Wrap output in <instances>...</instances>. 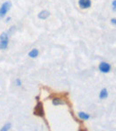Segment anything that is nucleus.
<instances>
[{"label": "nucleus", "mask_w": 116, "mask_h": 131, "mask_svg": "<svg viewBox=\"0 0 116 131\" xmlns=\"http://www.w3.org/2000/svg\"><path fill=\"white\" fill-rule=\"evenodd\" d=\"M11 7H12V3L10 1H6L1 5L0 7V19L4 18L6 15L7 13L10 11Z\"/></svg>", "instance_id": "obj_1"}, {"label": "nucleus", "mask_w": 116, "mask_h": 131, "mask_svg": "<svg viewBox=\"0 0 116 131\" xmlns=\"http://www.w3.org/2000/svg\"><path fill=\"white\" fill-rule=\"evenodd\" d=\"M34 114L37 116H39V117H44V109H43V104L41 102H38L37 104L36 107H35L34 110Z\"/></svg>", "instance_id": "obj_2"}, {"label": "nucleus", "mask_w": 116, "mask_h": 131, "mask_svg": "<svg viewBox=\"0 0 116 131\" xmlns=\"http://www.w3.org/2000/svg\"><path fill=\"white\" fill-rule=\"evenodd\" d=\"M98 68H99V71H100L101 72H103V73H107V72H109V71H111V65H110L109 63H107V62H100Z\"/></svg>", "instance_id": "obj_3"}, {"label": "nucleus", "mask_w": 116, "mask_h": 131, "mask_svg": "<svg viewBox=\"0 0 116 131\" xmlns=\"http://www.w3.org/2000/svg\"><path fill=\"white\" fill-rule=\"evenodd\" d=\"M79 5L81 9H88L91 6V0H79Z\"/></svg>", "instance_id": "obj_4"}, {"label": "nucleus", "mask_w": 116, "mask_h": 131, "mask_svg": "<svg viewBox=\"0 0 116 131\" xmlns=\"http://www.w3.org/2000/svg\"><path fill=\"white\" fill-rule=\"evenodd\" d=\"M49 15H50V13H49L48 11H47V10H44V11H41V12L38 14V19L46 20V19H47V18L49 17Z\"/></svg>", "instance_id": "obj_5"}, {"label": "nucleus", "mask_w": 116, "mask_h": 131, "mask_svg": "<svg viewBox=\"0 0 116 131\" xmlns=\"http://www.w3.org/2000/svg\"><path fill=\"white\" fill-rule=\"evenodd\" d=\"M78 116H79V117H80L81 119H83V121H88V119L90 118L89 114L85 113V112H79V113H78Z\"/></svg>", "instance_id": "obj_6"}, {"label": "nucleus", "mask_w": 116, "mask_h": 131, "mask_svg": "<svg viewBox=\"0 0 116 131\" xmlns=\"http://www.w3.org/2000/svg\"><path fill=\"white\" fill-rule=\"evenodd\" d=\"M108 96V92L106 88H103L100 91V94H99V98L100 99H106V97Z\"/></svg>", "instance_id": "obj_7"}, {"label": "nucleus", "mask_w": 116, "mask_h": 131, "mask_svg": "<svg viewBox=\"0 0 116 131\" xmlns=\"http://www.w3.org/2000/svg\"><path fill=\"white\" fill-rule=\"evenodd\" d=\"M8 47V40H0V50H5Z\"/></svg>", "instance_id": "obj_8"}, {"label": "nucleus", "mask_w": 116, "mask_h": 131, "mask_svg": "<svg viewBox=\"0 0 116 131\" xmlns=\"http://www.w3.org/2000/svg\"><path fill=\"white\" fill-rule=\"evenodd\" d=\"M38 53H39V52H38V49L33 48L32 50L29 53V56L30 57V58H36V57L38 55Z\"/></svg>", "instance_id": "obj_9"}, {"label": "nucleus", "mask_w": 116, "mask_h": 131, "mask_svg": "<svg viewBox=\"0 0 116 131\" xmlns=\"http://www.w3.org/2000/svg\"><path fill=\"white\" fill-rule=\"evenodd\" d=\"M53 104L54 105H61V104H64V101H62V99L59 98V97H55L54 99H53Z\"/></svg>", "instance_id": "obj_10"}, {"label": "nucleus", "mask_w": 116, "mask_h": 131, "mask_svg": "<svg viewBox=\"0 0 116 131\" xmlns=\"http://www.w3.org/2000/svg\"><path fill=\"white\" fill-rule=\"evenodd\" d=\"M0 40H9L8 34L6 32H3L0 35Z\"/></svg>", "instance_id": "obj_11"}, {"label": "nucleus", "mask_w": 116, "mask_h": 131, "mask_svg": "<svg viewBox=\"0 0 116 131\" xmlns=\"http://www.w3.org/2000/svg\"><path fill=\"white\" fill-rule=\"evenodd\" d=\"M10 128H11V123H6V124L1 128V131H6V130H9Z\"/></svg>", "instance_id": "obj_12"}, {"label": "nucleus", "mask_w": 116, "mask_h": 131, "mask_svg": "<svg viewBox=\"0 0 116 131\" xmlns=\"http://www.w3.org/2000/svg\"><path fill=\"white\" fill-rule=\"evenodd\" d=\"M15 84L17 85L18 86H20L22 85V80L20 79H15Z\"/></svg>", "instance_id": "obj_13"}, {"label": "nucleus", "mask_w": 116, "mask_h": 131, "mask_svg": "<svg viewBox=\"0 0 116 131\" xmlns=\"http://www.w3.org/2000/svg\"><path fill=\"white\" fill-rule=\"evenodd\" d=\"M112 5H113V10L116 11V0H113V3H112Z\"/></svg>", "instance_id": "obj_14"}, {"label": "nucleus", "mask_w": 116, "mask_h": 131, "mask_svg": "<svg viewBox=\"0 0 116 131\" xmlns=\"http://www.w3.org/2000/svg\"><path fill=\"white\" fill-rule=\"evenodd\" d=\"M111 23H113V25H116V19H112L111 20Z\"/></svg>", "instance_id": "obj_15"}]
</instances>
